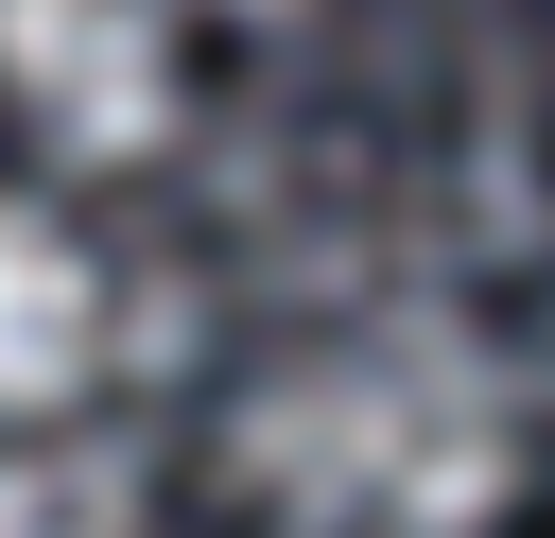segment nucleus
Listing matches in <instances>:
<instances>
[{"mask_svg": "<svg viewBox=\"0 0 555 538\" xmlns=\"http://www.w3.org/2000/svg\"><path fill=\"white\" fill-rule=\"evenodd\" d=\"M0 104L69 174H121L173 139V17L156 0H0Z\"/></svg>", "mask_w": 555, "mask_h": 538, "instance_id": "obj_2", "label": "nucleus"}, {"mask_svg": "<svg viewBox=\"0 0 555 538\" xmlns=\"http://www.w3.org/2000/svg\"><path fill=\"white\" fill-rule=\"evenodd\" d=\"M225 17H278V0H225Z\"/></svg>", "mask_w": 555, "mask_h": 538, "instance_id": "obj_5", "label": "nucleus"}, {"mask_svg": "<svg viewBox=\"0 0 555 538\" xmlns=\"http://www.w3.org/2000/svg\"><path fill=\"white\" fill-rule=\"evenodd\" d=\"M503 469H520L503 364L468 330H434V312L330 330L243 399V486L278 521H312V538H486Z\"/></svg>", "mask_w": 555, "mask_h": 538, "instance_id": "obj_1", "label": "nucleus"}, {"mask_svg": "<svg viewBox=\"0 0 555 538\" xmlns=\"http://www.w3.org/2000/svg\"><path fill=\"white\" fill-rule=\"evenodd\" d=\"M87 347H104V278H87V243H69L52 208L0 191V434L52 417V399L87 382Z\"/></svg>", "mask_w": 555, "mask_h": 538, "instance_id": "obj_3", "label": "nucleus"}, {"mask_svg": "<svg viewBox=\"0 0 555 538\" xmlns=\"http://www.w3.org/2000/svg\"><path fill=\"white\" fill-rule=\"evenodd\" d=\"M0 538H139V469L69 451V434H17L0 451Z\"/></svg>", "mask_w": 555, "mask_h": 538, "instance_id": "obj_4", "label": "nucleus"}]
</instances>
